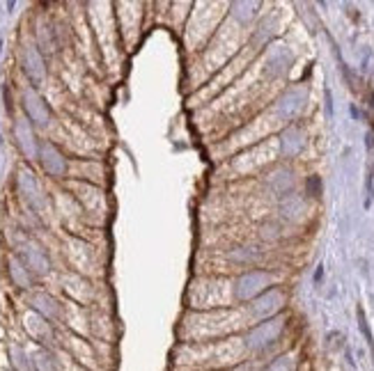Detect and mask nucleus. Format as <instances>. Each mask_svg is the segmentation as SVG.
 Wrapping results in <instances>:
<instances>
[]
</instances>
